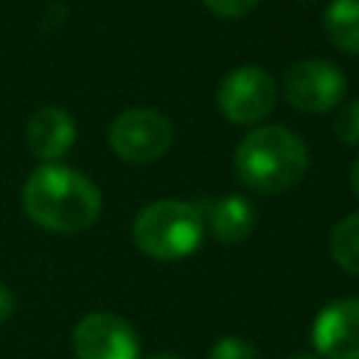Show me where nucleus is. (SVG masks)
Instances as JSON below:
<instances>
[{
  "mask_svg": "<svg viewBox=\"0 0 359 359\" xmlns=\"http://www.w3.org/2000/svg\"><path fill=\"white\" fill-rule=\"evenodd\" d=\"M25 216L50 233H81L101 213V194L90 177L62 163H42L22 185Z\"/></svg>",
  "mask_w": 359,
  "mask_h": 359,
  "instance_id": "obj_1",
  "label": "nucleus"
},
{
  "mask_svg": "<svg viewBox=\"0 0 359 359\" xmlns=\"http://www.w3.org/2000/svg\"><path fill=\"white\" fill-rule=\"evenodd\" d=\"M233 171L250 191L283 194L292 191L309 171V149L300 135L286 126H255L241 137L233 154Z\"/></svg>",
  "mask_w": 359,
  "mask_h": 359,
  "instance_id": "obj_2",
  "label": "nucleus"
},
{
  "mask_svg": "<svg viewBox=\"0 0 359 359\" xmlns=\"http://www.w3.org/2000/svg\"><path fill=\"white\" fill-rule=\"evenodd\" d=\"M205 222L199 210L180 199H160L146 205L135 224L132 238L137 250L154 261H182L199 250Z\"/></svg>",
  "mask_w": 359,
  "mask_h": 359,
  "instance_id": "obj_3",
  "label": "nucleus"
},
{
  "mask_svg": "<svg viewBox=\"0 0 359 359\" xmlns=\"http://www.w3.org/2000/svg\"><path fill=\"white\" fill-rule=\"evenodd\" d=\"M171 121L157 109L135 107L121 112L109 123V149L129 165H146L160 160L171 149Z\"/></svg>",
  "mask_w": 359,
  "mask_h": 359,
  "instance_id": "obj_4",
  "label": "nucleus"
},
{
  "mask_svg": "<svg viewBox=\"0 0 359 359\" xmlns=\"http://www.w3.org/2000/svg\"><path fill=\"white\" fill-rule=\"evenodd\" d=\"M275 101H278V81L272 79L269 70L255 65L230 70L216 90V104L222 115L238 126H252L264 121L275 109Z\"/></svg>",
  "mask_w": 359,
  "mask_h": 359,
  "instance_id": "obj_5",
  "label": "nucleus"
},
{
  "mask_svg": "<svg viewBox=\"0 0 359 359\" xmlns=\"http://www.w3.org/2000/svg\"><path fill=\"white\" fill-rule=\"evenodd\" d=\"M345 73L328 59H303L283 73V98L300 112H331L345 101Z\"/></svg>",
  "mask_w": 359,
  "mask_h": 359,
  "instance_id": "obj_6",
  "label": "nucleus"
},
{
  "mask_svg": "<svg viewBox=\"0 0 359 359\" xmlns=\"http://www.w3.org/2000/svg\"><path fill=\"white\" fill-rule=\"evenodd\" d=\"M70 342L76 359H140V339L135 328L123 317L107 311L81 317Z\"/></svg>",
  "mask_w": 359,
  "mask_h": 359,
  "instance_id": "obj_7",
  "label": "nucleus"
},
{
  "mask_svg": "<svg viewBox=\"0 0 359 359\" xmlns=\"http://www.w3.org/2000/svg\"><path fill=\"white\" fill-rule=\"evenodd\" d=\"M311 345L325 359H359V297L328 303L311 325Z\"/></svg>",
  "mask_w": 359,
  "mask_h": 359,
  "instance_id": "obj_8",
  "label": "nucleus"
},
{
  "mask_svg": "<svg viewBox=\"0 0 359 359\" xmlns=\"http://www.w3.org/2000/svg\"><path fill=\"white\" fill-rule=\"evenodd\" d=\"M25 140L34 157H39L42 163H56L76 140V121L62 107H42L31 115Z\"/></svg>",
  "mask_w": 359,
  "mask_h": 359,
  "instance_id": "obj_9",
  "label": "nucleus"
},
{
  "mask_svg": "<svg viewBox=\"0 0 359 359\" xmlns=\"http://www.w3.org/2000/svg\"><path fill=\"white\" fill-rule=\"evenodd\" d=\"M255 208L247 196L238 194H227L222 199H216L208 210V224L216 241L222 244H238L244 241L252 230H255Z\"/></svg>",
  "mask_w": 359,
  "mask_h": 359,
  "instance_id": "obj_10",
  "label": "nucleus"
},
{
  "mask_svg": "<svg viewBox=\"0 0 359 359\" xmlns=\"http://www.w3.org/2000/svg\"><path fill=\"white\" fill-rule=\"evenodd\" d=\"M323 31L334 48L359 56V0H331L323 11Z\"/></svg>",
  "mask_w": 359,
  "mask_h": 359,
  "instance_id": "obj_11",
  "label": "nucleus"
},
{
  "mask_svg": "<svg viewBox=\"0 0 359 359\" xmlns=\"http://www.w3.org/2000/svg\"><path fill=\"white\" fill-rule=\"evenodd\" d=\"M331 255L339 269L359 278V210L345 216L331 233Z\"/></svg>",
  "mask_w": 359,
  "mask_h": 359,
  "instance_id": "obj_12",
  "label": "nucleus"
},
{
  "mask_svg": "<svg viewBox=\"0 0 359 359\" xmlns=\"http://www.w3.org/2000/svg\"><path fill=\"white\" fill-rule=\"evenodd\" d=\"M334 135L342 146L359 149V98H351L339 107L334 118Z\"/></svg>",
  "mask_w": 359,
  "mask_h": 359,
  "instance_id": "obj_13",
  "label": "nucleus"
},
{
  "mask_svg": "<svg viewBox=\"0 0 359 359\" xmlns=\"http://www.w3.org/2000/svg\"><path fill=\"white\" fill-rule=\"evenodd\" d=\"M208 359H258V353H255V348H252L247 339H241V337H222V339L210 348Z\"/></svg>",
  "mask_w": 359,
  "mask_h": 359,
  "instance_id": "obj_14",
  "label": "nucleus"
},
{
  "mask_svg": "<svg viewBox=\"0 0 359 359\" xmlns=\"http://www.w3.org/2000/svg\"><path fill=\"white\" fill-rule=\"evenodd\" d=\"M216 17H227V20H238L247 17L261 0H202Z\"/></svg>",
  "mask_w": 359,
  "mask_h": 359,
  "instance_id": "obj_15",
  "label": "nucleus"
},
{
  "mask_svg": "<svg viewBox=\"0 0 359 359\" xmlns=\"http://www.w3.org/2000/svg\"><path fill=\"white\" fill-rule=\"evenodd\" d=\"M14 314V294L6 283H0V323H6Z\"/></svg>",
  "mask_w": 359,
  "mask_h": 359,
  "instance_id": "obj_16",
  "label": "nucleus"
},
{
  "mask_svg": "<svg viewBox=\"0 0 359 359\" xmlns=\"http://www.w3.org/2000/svg\"><path fill=\"white\" fill-rule=\"evenodd\" d=\"M348 185H351V191H353V196L359 199V157L351 163V168H348Z\"/></svg>",
  "mask_w": 359,
  "mask_h": 359,
  "instance_id": "obj_17",
  "label": "nucleus"
},
{
  "mask_svg": "<svg viewBox=\"0 0 359 359\" xmlns=\"http://www.w3.org/2000/svg\"><path fill=\"white\" fill-rule=\"evenodd\" d=\"M289 359H317V356H311V353H306V351H297V353H292Z\"/></svg>",
  "mask_w": 359,
  "mask_h": 359,
  "instance_id": "obj_18",
  "label": "nucleus"
},
{
  "mask_svg": "<svg viewBox=\"0 0 359 359\" xmlns=\"http://www.w3.org/2000/svg\"><path fill=\"white\" fill-rule=\"evenodd\" d=\"M149 359H182V356H174V353H154V356H149Z\"/></svg>",
  "mask_w": 359,
  "mask_h": 359,
  "instance_id": "obj_19",
  "label": "nucleus"
}]
</instances>
